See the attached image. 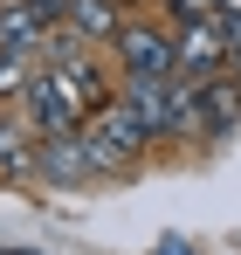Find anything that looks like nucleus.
<instances>
[{
    "mask_svg": "<svg viewBox=\"0 0 241 255\" xmlns=\"http://www.w3.org/2000/svg\"><path fill=\"white\" fill-rule=\"evenodd\" d=\"M76 42H118L124 28V7L118 0H69V21H62Z\"/></svg>",
    "mask_w": 241,
    "mask_h": 255,
    "instance_id": "nucleus-7",
    "label": "nucleus"
},
{
    "mask_svg": "<svg viewBox=\"0 0 241 255\" xmlns=\"http://www.w3.org/2000/svg\"><path fill=\"white\" fill-rule=\"evenodd\" d=\"M41 55H28V48H0V90H21L28 76H35Z\"/></svg>",
    "mask_w": 241,
    "mask_h": 255,
    "instance_id": "nucleus-9",
    "label": "nucleus"
},
{
    "mask_svg": "<svg viewBox=\"0 0 241 255\" xmlns=\"http://www.w3.org/2000/svg\"><path fill=\"white\" fill-rule=\"evenodd\" d=\"M118 62H124V76H179L172 35L145 28V21H124L118 28Z\"/></svg>",
    "mask_w": 241,
    "mask_h": 255,
    "instance_id": "nucleus-4",
    "label": "nucleus"
},
{
    "mask_svg": "<svg viewBox=\"0 0 241 255\" xmlns=\"http://www.w3.org/2000/svg\"><path fill=\"white\" fill-rule=\"evenodd\" d=\"M76 138L90 145V159H97V172H111V166H131V159L145 152V131L131 125V111H124V104H104V111H90Z\"/></svg>",
    "mask_w": 241,
    "mask_h": 255,
    "instance_id": "nucleus-2",
    "label": "nucleus"
},
{
    "mask_svg": "<svg viewBox=\"0 0 241 255\" xmlns=\"http://www.w3.org/2000/svg\"><path fill=\"white\" fill-rule=\"evenodd\" d=\"M118 7H124V0H118Z\"/></svg>",
    "mask_w": 241,
    "mask_h": 255,
    "instance_id": "nucleus-16",
    "label": "nucleus"
},
{
    "mask_svg": "<svg viewBox=\"0 0 241 255\" xmlns=\"http://www.w3.org/2000/svg\"><path fill=\"white\" fill-rule=\"evenodd\" d=\"M124 111L145 138H179L193 131V83L186 76H124Z\"/></svg>",
    "mask_w": 241,
    "mask_h": 255,
    "instance_id": "nucleus-1",
    "label": "nucleus"
},
{
    "mask_svg": "<svg viewBox=\"0 0 241 255\" xmlns=\"http://www.w3.org/2000/svg\"><path fill=\"white\" fill-rule=\"evenodd\" d=\"M0 255H35V249H0Z\"/></svg>",
    "mask_w": 241,
    "mask_h": 255,
    "instance_id": "nucleus-15",
    "label": "nucleus"
},
{
    "mask_svg": "<svg viewBox=\"0 0 241 255\" xmlns=\"http://www.w3.org/2000/svg\"><path fill=\"white\" fill-rule=\"evenodd\" d=\"M48 35H55V28L41 21L28 0H0V48H28V55H41Z\"/></svg>",
    "mask_w": 241,
    "mask_h": 255,
    "instance_id": "nucleus-8",
    "label": "nucleus"
},
{
    "mask_svg": "<svg viewBox=\"0 0 241 255\" xmlns=\"http://www.w3.org/2000/svg\"><path fill=\"white\" fill-rule=\"evenodd\" d=\"M28 7H35L48 28H62V21H69V0H28Z\"/></svg>",
    "mask_w": 241,
    "mask_h": 255,
    "instance_id": "nucleus-12",
    "label": "nucleus"
},
{
    "mask_svg": "<svg viewBox=\"0 0 241 255\" xmlns=\"http://www.w3.org/2000/svg\"><path fill=\"white\" fill-rule=\"evenodd\" d=\"M179 7V21H207V14H221V0H172Z\"/></svg>",
    "mask_w": 241,
    "mask_h": 255,
    "instance_id": "nucleus-13",
    "label": "nucleus"
},
{
    "mask_svg": "<svg viewBox=\"0 0 241 255\" xmlns=\"http://www.w3.org/2000/svg\"><path fill=\"white\" fill-rule=\"evenodd\" d=\"M221 35H228V69H241V14H221Z\"/></svg>",
    "mask_w": 241,
    "mask_h": 255,
    "instance_id": "nucleus-11",
    "label": "nucleus"
},
{
    "mask_svg": "<svg viewBox=\"0 0 241 255\" xmlns=\"http://www.w3.org/2000/svg\"><path fill=\"white\" fill-rule=\"evenodd\" d=\"M172 55H179V76H186V83L221 76V69H228V35H221V14H207V21H179Z\"/></svg>",
    "mask_w": 241,
    "mask_h": 255,
    "instance_id": "nucleus-3",
    "label": "nucleus"
},
{
    "mask_svg": "<svg viewBox=\"0 0 241 255\" xmlns=\"http://www.w3.org/2000/svg\"><path fill=\"white\" fill-rule=\"evenodd\" d=\"M221 14H241V0H221Z\"/></svg>",
    "mask_w": 241,
    "mask_h": 255,
    "instance_id": "nucleus-14",
    "label": "nucleus"
},
{
    "mask_svg": "<svg viewBox=\"0 0 241 255\" xmlns=\"http://www.w3.org/2000/svg\"><path fill=\"white\" fill-rule=\"evenodd\" d=\"M241 125V76H200L193 83V131L200 138H221V131Z\"/></svg>",
    "mask_w": 241,
    "mask_h": 255,
    "instance_id": "nucleus-5",
    "label": "nucleus"
},
{
    "mask_svg": "<svg viewBox=\"0 0 241 255\" xmlns=\"http://www.w3.org/2000/svg\"><path fill=\"white\" fill-rule=\"evenodd\" d=\"M21 166V138H14V125L0 118V172H14Z\"/></svg>",
    "mask_w": 241,
    "mask_h": 255,
    "instance_id": "nucleus-10",
    "label": "nucleus"
},
{
    "mask_svg": "<svg viewBox=\"0 0 241 255\" xmlns=\"http://www.w3.org/2000/svg\"><path fill=\"white\" fill-rule=\"evenodd\" d=\"M35 172L55 179V186H83V179L97 172V159H90V145L69 131V138H41V145H35Z\"/></svg>",
    "mask_w": 241,
    "mask_h": 255,
    "instance_id": "nucleus-6",
    "label": "nucleus"
}]
</instances>
